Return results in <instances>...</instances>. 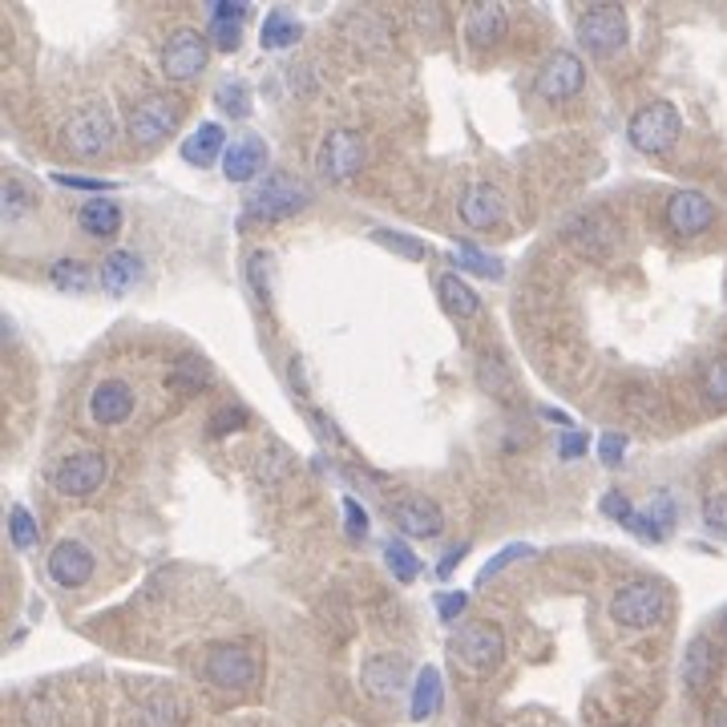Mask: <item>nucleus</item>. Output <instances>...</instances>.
Instances as JSON below:
<instances>
[{"instance_id": "nucleus-1", "label": "nucleus", "mask_w": 727, "mask_h": 727, "mask_svg": "<svg viewBox=\"0 0 727 727\" xmlns=\"http://www.w3.org/2000/svg\"><path fill=\"white\" fill-rule=\"evenodd\" d=\"M307 199H312V190H307L303 178L271 170V175H264V182L247 194L243 211H247V219H259V223H279V219H291L295 211H303Z\"/></svg>"}, {"instance_id": "nucleus-2", "label": "nucleus", "mask_w": 727, "mask_h": 727, "mask_svg": "<svg viewBox=\"0 0 727 727\" xmlns=\"http://www.w3.org/2000/svg\"><path fill=\"white\" fill-rule=\"evenodd\" d=\"M202 679L223 695H247L259 683V659L243 642H219L202 659Z\"/></svg>"}, {"instance_id": "nucleus-3", "label": "nucleus", "mask_w": 727, "mask_h": 727, "mask_svg": "<svg viewBox=\"0 0 727 727\" xmlns=\"http://www.w3.org/2000/svg\"><path fill=\"white\" fill-rule=\"evenodd\" d=\"M65 146L77 158H101V154L113 146V134H118V122H113V110L105 101H86L81 110L69 113L65 122Z\"/></svg>"}, {"instance_id": "nucleus-4", "label": "nucleus", "mask_w": 727, "mask_h": 727, "mask_svg": "<svg viewBox=\"0 0 727 727\" xmlns=\"http://www.w3.org/2000/svg\"><path fill=\"white\" fill-rule=\"evenodd\" d=\"M667 606H671V594H667L663 582L642 578V582H627V586L611 599V615H615L618 627L647 630V627H655V623H663Z\"/></svg>"}, {"instance_id": "nucleus-5", "label": "nucleus", "mask_w": 727, "mask_h": 727, "mask_svg": "<svg viewBox=\"0 0 727 727\" xmlns=\"http://www.w3.org/2000/svg\"><path fill=\"white\" fill-rule=\"evenodd\" d=\"M683 134V118L671 101H647L642 110H635L627 126L630 146L639 154H667Z\"/></svg>"}, {"instance_id": "nucleus-6", "label": "nucleus", "mask_w": 727, "mask_h": 727, "mask_svg": "<svg viewBox=\"0 0 727 727\" xmlns=\"http://www.w3.org/2000/svg\"><path fill=\"white\" fill-rule=\"evenodd\" d=\"M178 122H182V105H178L170 93H146V98L130 110L126 118V134L134 146H142V150H150V146H158L163 138H170L178 130Z\"/></svg>"}, {"instance_id": "nucleus-7", "label": "nucleus", "mask_w": 727, "mask_h": 727, "mask_svg": "<svg viewBox=\"0 0 727 727\" xmlns=\"http://www.w3.org/2000/svg\"><path fill=\"white\" fill-rule=\"evenodd\" d=\"M452 659L465 663L469 671H493L505 659V635L493 623H465L452 635Z\"/></svg>"}, {"instance_id": "nucleus-8", "label": "nucleus", "mask_w": 727, "mask_h": 727, "mask_svg": "<svg viewBox=\"0 0 727 727\" xmlns=\"http://www.w3.org/2000/svg\"><path fill=\"white\" fill-rule=\"evenodd\" d=\"M105 477H110V457L98 449H81L53 469V490L61 497H89L105 485Z\"/></svg>"}, {"instance_id": "nucleus-9", "label": "nucleus", "mask_w": 727, "mask_h": 727, "mask_svg": "<svg viewBox=\"0 0 727 727\" xmlns=\"http://www.w3.org/2000/svg\"><path fill=\"white\" fill-rule=\"evenodd\" d=\"M627 13L618 9V4H594L586 13L578 16V41L586 45L590 53H599V57H611L627 45Z\"/></svg>"}, {"instance_id": "nucleus-10", "label": "nucleus", "mask_w": 727, "mask_h": 727, "mask_svg": "<svg viewBox=\"0 0 727 727\" xmlns=\"http://www.w3.org/2000/svg\"><path fill=\"white\" fill-rule=\"evenodd\" d=\"M363 138L356 130H332L324 142H320V154H315V166L320 175L332 178V182H348L351 175H360L363 166Z\"/></svg>"}, {"instance_id": "nucleus-11", "label": "nucleus", "mask_w": 727, "mask_h": 727, "mask_svg": "<svg viewBox=\"0 0 727 727\" xmlns=\"http://www.w3.org/2000/svg\"><path fill=\"white\" fill-rule=\"evenodd\" d=\"M586 86V65L578 61V53L570 49H558L550 53L538 69V93L546 101H570L582 93Z\"/></svg>"}, {"instance_id": "nucleus-12", "label": "nucleus", "mask_w": 727, "mask_h": 727, "mask_svg": "<svg viewBox=\"0 0 727 727\" xmlns=\"http://www.w3.org/2000/svg\"><path fill=\"white\" fill-rule=\"evenodd\" d=\"M206 57H211L206 33H199V29H178L163 49V74L170 77V81H190V77H199L202 69H206Z\"/></svg>"}, {"instance_id": "nucleus-13", "label": "nucleus", "mask_w": 727, "mask_h": 727, "mask_svg": "<svg viewBox=\"0 0 727 727\" xmlns=\"http://www.w3.org/2000/svg\"><path fill=\"white\" fill-rule=\"evenodd\" d=\"M712 223H715V206L700 190H675V194L667 199V226H671L675 235H683V238L703 235Z\"/></svg>"}, {"instance_id": "nucleus-14", "label": "nucleus", "mask_w": 727, "mask_h": 727, "mask_svg": "<svg viewBox=\"0 0 727 727\" xmlns=\"http://www.w3.org/2000/svg\"><path fill=\"white\" fill-rule=\"evenodd\" d=\"M360 683L377 700H396L409 687V663L401 655H368L360 667Z\"/></svg>"}, {"instance_id": "nucleus-15", "label": "nucleus", "mask_w": 727, "mask_h": 727, "mask_svg": "<svg viewBox=\"0 0 727 727\" xmlns=\"http://www.w3.org/2000/svg\"><path fill=\"white\" fill-rule=\"evenodd\" d=\"M389 514L404 538H437L440 529H445L440 505L428 502V497H396Z\"/></svg>"}, {"instance_id": "nucleus-16", "label": "nucleus", "mask_w": 727, "mask_h": 727, "mask_svg": "<svg viewBox=\"0 0 727 727\" xmlns=\"http://www.w3.org/2000/svg\"><path fill=\"white\" fill-rule=\"evenodd\" d=\"M267 166V142L259 134H238L226 142L223 154V178L226 182H251L255 175H264Z\"/></svg>"}, {"instance_id": "nucleus-17", "label": "nucleus", "mask_w": 727, "mask_h": 727, "mask_svg": "<svg viewBox=\"0 0 727 727\" xmlns=\"http://www.w3.org/2000/svg\"><path fill=\"white\" fill-rule=\"evenodd\" d=\"M49 578L57 586L74 590V586H86L89 578H93V553L81 546V541H57L49 553V562H45Z\"/></svg>"}, {"instance_id": "nucleus-18", "label": "nucleus", "mask_w": 727, "mask_h": 727, "mask_svg": "<svg viewBox=\"0 0 727 727\" xmlns=\"http://www.w3.org/2000/svg\"><path fill=\"white\" fill-rule=\"evenodd\" d=\"M461 219L465 226H473V231H490V226H497L505 219V199L502 190L490 187V182H477V187H469L461 194Z\"/></svg>"}, {"instance_id": "nucleus-19", "label": "nucleus", "mask_w": 727, "mask_h": 727, "mask_svg": "<svg viewBox=\"0 0 727 727\" xmlns=\"http://www.w3.org/2000/svg\"><path fill=\"white\" fill-rule=\"evenodd\" d=\"M461 29L473 49H493L505 37V9L493 4V0H477V4H469Z\"/></svg>"}, {"instance_id": "nucleus-20", "label": "nucleus", "mask_w": 727, "mask_h": 727, "mask_svg": "<svg viewBox=\"0 0 727 727\" xmlns=\"http://www.w3.org/2000/svg\"><path fill=\"white\" fill-rule=\"evenodd\" d=\"M247 0H214L206 16H211V37H214V49H238L243 45V21H247Z\"/></svg>"}, {"instance_id": "nucleus-21", "label": "nucleus", "mask_w": 727, "mask_h": 727, "mask_svg": "<svg viewBox=\"0 0 727 727\" xmlns=\"http://www.w3.org/2000/svg\"><path fill=\"white\" fill-rule=\"evenodd\" d=\"M130 413H134V392L122 380H101L93 396H89V416L98 425H122Z\"/></svg>"}, {"instance_id": "nucleus-22", "label": "nucleus", "mask_w": 727, "mask_h": 727, "mask_svg": "<svg viewBox=\"0 0 727 727\" xmlns=\"http://www.w3.org/2000/svg\"><path fill=\"white\" fill-rule=\"evenodd\" d=\"M715 675H719V651H715L712 639H691L687 655H683V683H687L691 695H703L712 687Z\"/></svg>"}, {"instance_id": "nucleus-23", "label": "nucleus", "mask_w": 727, "mask_h": 727, "mask_svg": "<svg viewBox=\"0 0 727 727\" xmlns=\"http://www.w3.org/2000/svg\"><path fill=\"white\" fill-rule=\"evenodd\" d=\"M101 291L105 295H126L134 283L142 279V259L134 251H110L105 259H101Z\"/></svg>"}, {"instance_id": "nucleus-24", "label": "nucleus", "mask_w": 727, "mask_h": 727, "mask_svg": "<svg viewBox=\"0 0 727 727\" xmlns=\"http://www.w3.org/2000/svg\"><path fill=\"white\" fill-rule=\"evenodd\" d=\"M226 154V134L219 122H202L194 134L182 138V158L190 166H211V163H223Z\"/></svg>"}, {"instance_id": "nucleus-25", "label": "nucleus", "mask_w": 727, "mask_h": 727, "mask_svg": "<svg viewBox=\"0 0 727 727\" xmlns=\"http://www.w3.org/2000/svg\"><path fill=\"white\" fill-rule=\"evenodd\" d=\"M77 226L86 231V235H98V238H113L122 231V206L113 199H86L81 202V211H77Z\"/></svg>"}, {"instance_id": "nucleus-26", "label": "nucleus", "mask_w": 727, "mask_h": 727, "mask_svg": "<svg viewBox=\"0 0 727 727\" xmlns=\"http://www.w3.org/2000/svg\"><path fill=\"white\" fill-rule=\"evenodd\" d=\"M437 295H440V303H445V312L457 315V320H469V315L481 312V295H477L457 271L437 276Z\"/></svg>"}, {"instance_id": "nucleus-27", "label": "nucleus", "mask_w": 727, "mask_h": 727, "mask_svg": "<svg viewBox=\"0 0 727 727\" xmlns=\"http://www.w3.org/2000/svg\"><path fill=\"white\" fill-rule=\"evenodd\" d=\"M187 724V703L175 691H154L142 703V727H182Z\"/></svg>"}, {"instance_id": "nucleus-28", "label": "nucleus", "mask_w": 727, "mask_h": 727, "mask_svg": "<svg viewBox=\"0 0 727 727\" xmlns=\"http://www.w3.org/2000/svg\"><path fill=\"white\" fill-rule=\"evenodd\" d=\"M440 700H445V683H440L437 667L416 671V679H413V719H433V715L440 712Z\"/></svg>"}, {"instance_id": "nucleus-29", "label": "nucleus", "mask_w": 727, "mask_h": 727, "mask_svg": "<svg viewBox=\"0 0 727 727\" xmlns=\"http://www.w3.org/2000/svg\"><path fill=\"white\" fill-rule=\"evenodd\" d=\"M477 380H481V389L490 392L493 401L517 404V384H514V377H510V368H505L497 356H485V360L477 363Z\"/></svg>"}, {"instance_id": "nucleus-30", "label": "nucleus", "mask_w": 727, "mask_h": 727, "mask_svg": "<svg viewBox=\"0 0 727 727\" xmlns=\"http://www.w3.org/2000/svg\"><path fill=\"white\" fill-rule=\"evenodd\" d=\"M300 37V21L288 13V9H271L264 16V29H259V45L264 49H288Z\"/></svg>"}, {"instance_id": "nucleus-31", "label": "nucleus", "mask_w": 727, "mask_h": 727, "mask_svg": "<svg viewBox=\"0 0 727 727\" xmlns=\"http://www.w3.org/2000/svg\"><path fill=\"white\" fill-rule=\"evenodd\" d=\"M452 264H457V271H473V276H481V279H502L505 276L502 259L485 255L481 247H473V243H457V247H452Z\"/></svg>"}, {"instance_id": "nucleus-32", "label": "nucleus", "mask_w": 727, "mask_h": 727, "mask_svg": "<svg viewBox=\"0 0 727 727\" xmlns=\"http://www.w3.org/2000/svg\"><path fill=\"white\" fill-rule=\"evenodd\" d=\"M49 283L57 291H69V295H86L93 276H89V267L81 264V259H57V264L49 267Z\"/></svg>"}, {"instance_id": "nucleus-33", "label": "nucleus", "mask_w": 727, "mask_h": 727, "mask_svg": "<svg viewBox=\"0 0 727 727\" xmlns=\"http://www.w3.org/2000/svg\"><path fill=\"white\" fill-rule=\"evenodd\" d=\"M214 101H219L231 118H247V113H251V86H247L243 77H231V81H223V86L214 89Z\"/></svg>"}, {"instance_id": "nucleus-34", "label": "nucleus", "mask_w": 727, "mask_h": 727, "mask_svg": "<svg viewBox=\"0 0 727 727\" xmlns=\"http://www.w3.org/2000/svg\"><path fill=\"white\" fill-rule=\"evenodd\" d=\"M9 538H13L16 550H33L41 538V526H37V517L29 514L25 505H13L9 510Z\"/></svg>"}, {"instance_id": "nucleus-35", "label": "nucleus", "mask_w": 727, "mask_h": 727, "mask_svg": "<svg viewBox=\"0 0 727 727\" xmlns=\"http://www.w3.org/2000/svg\"><path fill=\"white\" fill-rule=\"evenodd\" d=\"M37 206V194L21 182V178H4V223H16L21 214H29Z\"/></svg>"}, {"instance_id": "nucleus-36", "label": "nucleus", "mask_w": 727, "mask_h": 727, "mask_svg": "<svg viewBox=\"0 0 727 727\" xmlns=\"http://www.w3.org/2000/svg\"><path fill=\"white\" fill-rule=\"evenodd\" d=\"M384 562H389V570L396 574V582H413V578L421 574V558H416L404 541H389V546H384Z\"/></svg>"}, {"instance_id": "nucleus-37", "label": "nucleus", "mask_w": 727, "mask_h": 727, "mask_svg": "<svg viewBox=\"0 0 727 727\" xmlns=\"http://www.w3.org/2000/svg\"><path fill=\"white\" fill-rule=\"evenodd\" d=\"M372 238H377L380 247H389V251L404 255V259H428V243H421V238H409L401 235V231H372Z\"/></svg>"}, {"instance_id": "nucleus-38", "label": "nucleus", "mask_w": 727, "mask_h": 727, "mask_svg": "<svg viewBox=\"0 0 727 727\" xmlns=\"http://www.w3.org/2000/svg\"><path fill=\"white\" fill-rule=\"evenodd\" d=\"M703 396L712 404H727V356L703 368Z\"/></svg>"}, {"instance_id": "nucleus-39", "label": "nucleus", "mask_w": 727, "mask_h": 727, "mask_svg": "<svg viewBox=\"0 0 727 727\" xmlns=\"http://www.w3.org/2000/svg\"><path fill=\"white\" fill-rule=\"evenodd\" d=\"M534 553V546H526V541H514V546H505V550H497V558H490V562L481 566V578L477 582H490L493 574H502L505 566H514L517 558H529Z\"/></svg>"}, {"instance_id": "nucleus-40", "label": "nucleus", "mask_w": 727, "mask_h": 727, "mask_svg": "<svg viewBox=\"0 0 727 727\" xmlns=\"http://www.w3.org/2000/svg\"><path fill=\"white\" fill-rule=\"evenodd\" d=\"M271 255L267 251H255L251 255V264H247V276H251L255 291H259V300H271Z\"/></svg>"}, {"instance_id": "nucleus-41", "label": "nucleus", "mask_w": 727, "mask_h": 727, "mask_svg": "<svg viewBox=\"0 0 727 727\" xmlns=\"http://www.w3.org/2000/svg\"><path fill=\"white\" fill-rule=\"evenodd\" d=\"M703 526L727 538V493H712V497L703 502Z\"/></svg>"}, {"instance_id": "nucleus-42", "label": "nucleus", "mask_w": 727, "mask_h": 727, "mask_svg": "<svg viewBox=\"0 0 727 727\" xmlns=\"http://www.w3.org/2000/svg\"><path fill=\"white\" fill-rule=\"evenodd\" d=\"M202 380H206V368H202L194 356H187V360H178L175 377H170V384H178V389H199Z\"/></svg>"}, {"instance_id": "nucleus-43", "label": "nucleus", "mask_w": 727, "mask_h": 727, "mask_svg": "<svg viewBox=\"0 0 727 727\" xmlns=\"http://www.w3.org/2000/svg\"><path fill=\"white\" fill-rule=\"evenodd\" d=\"M57 187H69V190H89V194H101V190H113L110 178H81V175H53Z\"/></svg>"}, {"instance_id": "nucleus-44", "label": "nucleus", "mask_w": 727, "mask_h": 727, "mask_svg": "<svg viewBox=\"0 0 727 727\" xmlns=\"http://www.w3.org/2000/svg\"><path fill=\"white\" fill-rule=\"evenodd\" d=\"M623 452H627V437H623V433H606V437L599 440L602 465H618L623 461Z\"/></svg>"}, {"instance_id": "nucleus-45", "label": "nucleus", "mask_w": 727, "mask_h": 727, "mask_svg": "<svg viewBox=\"0 0 727 727\" xmlns=\"http://www.w3.org/2000/svg\"><path fill=\"white\" fill-rule=\"evenodd\" d=\"M647 514H651V522L659 529H671V522H675V502H671V497H667V493H655V502H651V510H647Z\"/></svg>"}, {"instance_id": "nucleus-46", "label": "nucleus", "mask_w": 727, "mask_h": 727, "mask_svg": "<svg viewBox=\"0 0 727 727\" xmlns=\"http://www.w3.org/2000/svg\"><path fill=\"white\" fill-rule=\"evenodd\" d=\"M602 514L615 517V522L627 526L630 514H635V505H630V497H623V493H606V497H602Z\"/></svg>"}, {"instance_id": "nucleus-47", "label": "nucleus", "mask_w": 727, "mask_h": 727, "mask_svg": "<svg viewBox=\"0 0 727 727\" xmlns=\"http://www.w3.org/2000/svg\"><path fill=\"white\" fill-rule=\"evenodd\" d=\"M344 517H348V534L351 538H368V514H363L356 497H344Z\"/></svg>"}, {"instance_id": "nucleus-48", "label": "nucleus", "mask_w": 727, "mask_h": 727, "mask_svg": "<svg viewBox=\"0 0 727 727\" xmlns=\"http://www.w3.org/2000/svg\"><path fill=\"white\" fill-rule=\"evenodd\" d=\"M465 594L457 590V594H437V615L445 618V623H457V615L465 611Z\"/></svg>"}, {"instance_id": "nucleus-49", "label": "nucleus", "mask_w": 727, "mask_h": 727, "mask_svg": "<svg viewBox=\"0 0 727 727\" xmlns=\"http://www.w3.org/2000/svg\"><path fill=\"white\" fill-rule=\"evenodd\" d=\"M558 452H562L566 461H574V457L586 452V437H582V433H566V437L558 440Z\"/></svg>"}, {"instance_id": "nucleus-50", "label": "nucleus", "mask_w": 727, "mask_h": 727, "mask_svg": "<svg viewBox=\"0 0 727 727\" xmlns=\"http://www.w3.org/2000/svg\"><path fill=\"white\" fill-rule=\"evenodd\" d=\"M465 550H469V546H452V550L445 553V562L437 566V570H440V578H449V574H452V566L461 562V558H465Z\"/></svg>"}, {"instance_id": "nucleus-51", "label": "nucleus", "mask_w": 727, "mask_h": 727, "mask_svg": "<svg viewBox=\"0 0 727 727\" xmlns=\"http://www.w3.org/2000/svg\"><path fill=\"white\" fill-rule=\"evenodd\" d=\"M719 627H724V635H727V611H724V618H719Z\"/></svg>"}]
</instances>
